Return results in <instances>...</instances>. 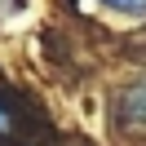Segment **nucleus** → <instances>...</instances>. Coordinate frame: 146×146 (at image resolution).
<instances>
[{"label": "nucleus", "instance_id": "obj_2", "mask_svg": "<svg viewBox=\"0 0 146 146\" xmlns=\"http://www.w3.org/2000/svg\"><path fill=\"white\" fill-rule=\"evenodd\" d=\"M13 133V115H9V106L0 102V137H9Z\"/></svg>", "mask_w": 146, "mask_h": 146}, {"label": "nucleus", "instance_id": "obj_1", "mask_svg": "<svg viewBox=\"0 0 146 146\" xmlns=\"http://www.w3.org/2000/svg\"><path fill=\"white\" fill-rule=\"evenodd\" d=\"M102 5L115 13H146V0H102Z\"/></svg>", "mask_w": 146, "mask_h": 146}]
</instances>
